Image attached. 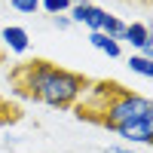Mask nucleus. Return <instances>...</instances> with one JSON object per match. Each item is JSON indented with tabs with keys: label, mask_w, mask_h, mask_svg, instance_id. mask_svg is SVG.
Segmentation results:
<instances>
[{
	"label": "nucleus",
	"mask_w": 153,
	"mask_h": 153,
	"mask_svg": "<svg viewBox=\"0 0 153 153\" xmlns=\"http://www.w3.org/2000/svg\"><path fill=\"white\" fill-rule=\"evenodd\" d=\"M104 153H135V150H129V147H117V144H113V147H104Z\"/></svg>",
	"instance_id": "nucleus-12"
},
{
	"label": "nucleus",
	"mask_w": 153,
	"mask_h": 153,
	"mask_svg": "<svg viewBox=\"0 0 153 153\" xmlns=\"http://www.w3.org/2000/svg\"><path fill=\"white\" fill-rule=\"evenodd\" d=\"M68 12H71V16H68L71 25H86L89 34H92V31H101V28H104V22H107V16H110L107 9L89 3V0H76V3H71Z\"/></svg>",
	"instance_id": "nucleus-2"
},
{
	"label": "nucleus",
	"mask_w": 153,
	"mask_h": 153,
	"mask_svg": "<svg viewBox=\"0 0 153 153\" xmlns=\"http://www.w3.org/2000/svg\"><path fill=\"white\" fill-rule=\"evenodd\" d=\"M123 31H126V22L123 19H117V16H107V22H104V28H101V34L104 37H110V40H123Z\"/></svg>",
	"instance_id": "nucleus-8"
},
{
	"label": "nucleus",
	"mask_w": 153,
	"mask_h": 153,
	"mask_svg": "<svg viewBox=\"0 0 153 153\" xmlns=\"http://www.w3.org/2000/svg\"><path fill=\"white\" fill-rule=\"evenodd\" d=\"M52 25H55L58 31H68V28H71V19H68V16H52Z\"/></svg>",
	"instance_id": "nucleus-11"
},
{
	"label": "nucleus",
	"mask_w": 153,
	"mask_h": 153,
	"mask_svg": "<svg viewBox=\"0 0 153 153\" xmlns=\"http://www.w3.org/2000/svg\"><path fill=\"white\" fill-rule=\"evenodd\" d=\"M9 6L16 12H25V16H34L40 9V0H9Z\"/></svg>",
	"instance_id": "nucleus-10"
},
{
	"label": "nucleus",
	"mask_w": 153,
	"mask_h": 153,
	"mask_svg": "<svg viewBox=\"0 0 153 153\" xmlns=\"http://www.w3.org/2000/svg\"><path fill=\"white\" fill-rule=\"evenodd\" d=\"M12 86L19 95L43 101L49 107H74L89 89V80L83 74H74V71L52 65V61L37 58L12 71Z\"/></svg>",
	"instance_id": "nucleus-1"
},
{
	"label": "nucleus",
	"mask_w": 153,
	"mask_h": 153,
	"mask_svg": "<svg viewBox=\"0 0 153 153\" xmlns=\"http://www.w3.org/2000/svg\"><path fill=\"white\" fill-rule=\"evenodd\" d=\"M123 40H129V43L138 49V55L153 58V37H150V28H147L144 22H132V25H126Z\"/></svg>",
	"instance_id": "nucleus-3"
},
{
	"label": "nucleus",
	"mask_w": 153,
	"mask_h": 153,
	"mask_svg": "<svg viewBox=\"0 0 153 153\" xmlns=\"http://www.w3.org/2000/svg\"><path fill=\"white\" fill-rule=\"evenodd\" d=\"M120 138H126V141H132V144H150L153 141V117H144V120H135V123H126L120 126V129H113Z\"/></svg>",
	"instance_id": "nucleus-4"
},
{
	"label": "nucleus",
	"mask_w": 153,
	"mask_h": 153,
	"mask_svg": "<svg viewBox=\"0 0 153 153\" xmlns=\"http://www.w3.org/2000/svg\"><path fill=\"white\" fill-rule=\"evenodd\" d=\"M74 0H40V9H46L49 16H65V12L71 9Z\"/></svg>",
	"instance_id": "nucleus-9"
},
{
	"label": "nucleus",
	"mask_w": 153,
	"mask_h": 153,
	"mask_svg": "<svg viewBox=\"0 0 153 153\" xmlns=\"http://www.w3.org/2000/svg\"><path fill=\"white\" fill-rule=\"evenodd\" d=\"M0 46H6L12 55H25L31 49V34L22 28V25H6L0 31Z\"/></svg>",
	"instance_id": "nucleus-5"
},
{
	"label": "nucleus",
	"mask_w": 153,
	"mask_h": 153,
	"mask_svg": "<svg viewBox=\"0 0 153 153\" xmlns=\"http://www.w3.org/2000/svg\"><path fill=\"white\" fill-rule=\"evenodd\" d=\"M0 61H3V46H0Z\"/></svg>",
	"instance_id": "nucleus-13"
},
{
	"label": "nucleus",
	"mask_w": 153,
	"mask_h": 153,
	"mask_svg": "<svg viewBox=\"0 0 153 153\" xmlns=\"http://www.w3.org/2000/svg\"><path fill=\"white\" fill-rule=\"evenodd\" d=\"M129 71L144 76V80H150L153 76V58H144V55H129Z\"/></svg>",
	"instance_id": "nucleus-7"
},
{
	"label": "nucleus",
	"mask_w": 153,
	"mask_h": 153,
	"mask_svg": "<svg viewBox=\"0 0 153 153\" xmlns=\"http://www.w3.org/2000/svg\"><path fill=\"white\" fill-rule=\"evenodd\" d=\"M89 43H92L95 49H101L107 58H120V55H123V46H120L117 40H110V37H104L101 31H92V34H89Z\"/></svg>",
	"instance_id": "nucleus-6"
}]
</instances>
